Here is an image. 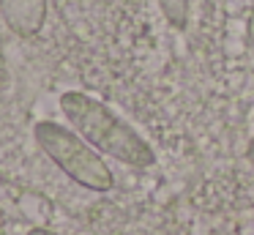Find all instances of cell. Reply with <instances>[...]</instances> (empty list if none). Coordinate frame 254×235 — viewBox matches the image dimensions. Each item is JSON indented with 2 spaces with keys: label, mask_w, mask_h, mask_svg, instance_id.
<instances>
[{
  "label": "cell",
  "mask_w": 254,
  "mask_h": 235,
  "mask_svg": "<svg viewBox=\"0 0 254 235\" xmlns=\"http://www.w3.org/2000/svg\"><path fill=\"white\" fill-rule=\"evenodd\" d=\"M61 112L79 137L90 142L99 153L118 158L126 167L148 169L156 164V151L107 104L82 90H66L61 96Z\"/></svg>",
  "instance_id": "cell-1"
},
{
  "label": "cell",
  "mask_w": 254,
  "mask_h": 235,
  "mask_svg": "<svg viewBox=\"0 0 254 235\" xmlns=\"http://www.w3.org/2000/svg\"><path fill=\"white\" fill-rule=\"evenodd\" d=\"M36 145L52 158L58 169L68 175L74 183L88 191H110L115 186V175L104 164L93 145L85 137H79L71 126L55 123V120H39L33 126Z\"/></svg>",
  "instance_id": "cell-2"
},
{
  "label": "cell",
  "mask_w": 254,
  "mask_h": 235,
  "mask_svg": "<svg viewBox=\"0 0 254 235\" xmlns=\"http://www.w3.org/2000/svg\"><path fill=\"white\" fill-rule=\"evenodd\" d=\"M0 16L19 38H33L47 22V0H0Z\"/></svg>",
  "instance_id": "cell-3"
},
{
  "label": "cell",
  "mask_w": 254,
  "mask_h": 235,
  "mask_svg": "<svg viewBox=\"0 0 254 235\" xmlns=\"http://www.w3.org/2000/svg\"><path fill=\"white\" fill-rule=\"evenodd\" d=\"M156 3L175 30H183L189 25V0H156Z\"/></svg>",
  "instance_id": "cell-4"
},
{
  "label": "cell",
  "mask_w": 254,
  "mask_h": 235,
  "mask_svg": "<svg viewBox=\"0 0 254 235\" xmlns=\"http://www.w3.org/2000/svg\"><path fill=\"white\" fill-rule=\"evenodd\" d=\"M28 235H61V233H52V230H47V227H30Z\"/></svg>",
  "instance_id": "cell-5"
},
{
  "label": "cell",
  "mask_w": 254,
  "mask_h": 235,
  "mask_svg": "<svg viewBox=\"0 0 254 235\" xmlns=\"http://www.w3.org/2000/svg\"><path fill=\"white\" fill-rule=\"evenodd\" d=\"M246 158H249V164H254V137L249 140V148H246Z\"/></svg>",
  "instance_id": "cell-6"
}]
</instances>
